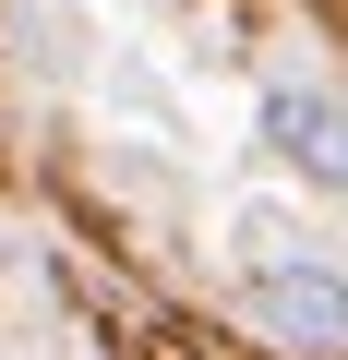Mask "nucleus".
Masks as SVG:
<instances>
[{"mask_svg":"<svg viewBox=\"0 0 348 360\" xmlns=\"http://www.w3.org/2000/svg\"><path fill=\"white\" fill-rule=\"evenodd\" d=\"M240 312H252V336H276V348H300V360H336V348H348V276L312 264V252L252 264V276H240Z\"/></svg>","mask_w":348,"mask_h":360,"instance_id":"nucleus-1","label":"nucleus"},{"mask_svg":"<svg viewBox=\"0 0 348 360\" xmlns=\"http://www.w3.org/2000/svg\"><path fill=\"white\" fill-rule=\"evenodd\" d=\"M264 144H276L288 168H312L324 193H348V96H324V84H276V96H264Z\"/></svg>","mask_w":348,"mask_h":360,"instance_id":"nucleus-2","label":"nucleus"}]
</instances>
